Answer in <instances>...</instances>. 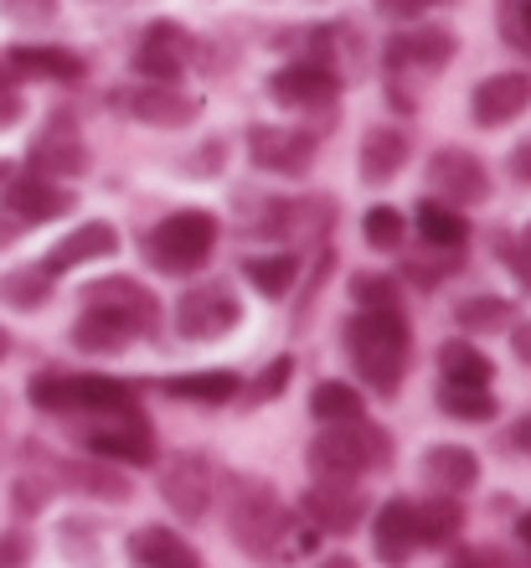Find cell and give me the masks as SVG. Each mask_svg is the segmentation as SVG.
Instances as JSON below:
<instances>
[{"label": "cell", "mask_w": 531, "mask_h": 568, "mask_svg": "<svg viewBox=\"0 0 531 568\" xmlns=\"http://www.w3.org/2000/svg\"><path fill=\"white\" fill-rule=\"evenodd\" d=\"M268 93L289 109H330L340 99V78L330 73V62H289L284 73H274Z\"/></svg>", "instance_id": "15"}, {"label": "cell", "mask_w": 531, "mask_h": 568, "mask_svg": "<svg viewBox=\"0 0 531 568\" xmlns=\"http://www.w3.org/2000/svg\"><path fill=\"white\" fill-rule=\"evenodd\" d=\"M16 233H21V223H16V217H6V212H0V248H6V243H16Z\"/></svg>", "instance_id": "50"}, {"label": "cell", "mask_w": 531, "mask_h": 568, "mask_svg": "<svg viewBox=\"0 0 531 568\" xmlns=\"http://www.w3.org/2000/svg\"><path fill=\"white\" fill-rule=\"evenodd\" d=\"M310 414L320 424H351V419H361V393L351 383H320L310 393Z\"/></svg>", "instance_id": "32"}, {"label": "cell", "mask_w": 531, "mask_h": 568, "mask_svg": "<svg viewBox=\"0 0 531 568\" xmlns=\"http://www.w3.org/2000/svg\"><path fill=\"white\" fill-rule=\"evenodd\" d=\"M299 511L310 517V532H356V523L367 517V491L356 480L320 476L310 491L299 496Z\"/></svg>", "instance_id": "8"}, {"label": "cell", "mask_w": 531, "mask_h": 568, "mask_svg": "<svg viewBox=\"0 0 531 568\" xmlns=\"http://www.w3.org/2000/svg\"><path fill=\"white\" fill-rule=\"evenodd\" d=\"M289 377H295V362L289 357H274L264 367V373L248 383V408H258V404H268V398H279L284 388H289Z\"/></svg>", "instance_id": "39"}, {"label": "cell", "mask_w": 531, "mask_h": 568, "mask_svg": "<svg viewBox=\"0 0 531 568\" xmlns=\"http://www.w3.org/2000/svg\"><path fill=\"white\" fill-rule=\"evenodd\" d=\"M6 62H11L21 78H47V83H78V78L89 73L83 58L68 52V47H11Z\"/></svg>", "instance_id": "26"}, {"label": "cell", "mask_w": 531, "mask_h": 568, "mask_svg": "<svg viewBox=\"0 0 531 568\" xmlns=\"http://www.w3.org/2000/svg\"><path fill=\"white\" fill-rule=\"evenodd\" d=\"M130 558L134 568H202V554L171 527H134Z\"/></svg>", "instance_id": "19"}, {"label": "cell", "mask_w": 531, "mask_h": 568, "mask_svg": "<svg viewBox=\"0 0 531 568\" xmlns=\"http://www.w3.org/2000/svg\"><path fill=\"white\" fill-rule=\"evenodd\" d=\"M0 11L11 16L16 27L37 31V27H52V16H58V0H0Z\"/></svg>", "instance_id": "40"}, {"label": "cell", "mask_w": 531, "mask_h": 568, "mask_svg": "<svg viewBox=\"0 0 531 568\" xmlns=\"http://www.w3.org/2000/svg\"><path fill=\"white\" fill-rule=\"evenodd\" d=\"M6 181H11V165H6V161H0V186H6Z\"/></svg>", "instance_id": "55"}, {"label": "cell", "mask_w": 531, "mask_h": 568, "mask_svg": "<svg viewBox=\"0 0 531 568\" xmlns=\"http://www.w3.org/2000/svg\"><path fill=\"white\" fill-rule=\"evenodd\" d=\"M511 165H517V176H521V181H531V145H527V150H517V161H511Z\"/></svg>", "instance_id": "51"}, {"label": "cell", "mask_w": 531, "mask_h": 568, "mask_svg": "<svg viewBox=\"0 0 531 568\" xmlns=\"http://www.w3.org/2000/svg\"><path fill=\"white\" fill-rule=\"evenodd\" d=\"M320 568H356V564H351V558H340V554H330Z\"/></svg>", "instance_id": "53"}, {"label": "cell", "mask_w": 531, "mask_h": 568, "mask_svg": "<svg viewBox=\"0 0 531 568\" xmlns=\"http://www.w3.org/2000/svg\"><path fill=\"white\" fill-rule=\"evenodd\" d=\"M119 248V233L109 223H83L73 227L62 243H52V254L42 258V274H68L78 264H93V258H109Z\"/></svg>", "instance_id": "18"}, {"label": "cell", "mask_w": 531, "mask_h": 568, "mask_svg": "<svg viewBox=\"0 0 531 568\" xmlns=\"http://www.w3.org/2000/svg\"><path fill=\"white\" fill-rule=\"evenodd\" d=\"M511 346H517V357H521V362H531V321H521V331L511 336Z\"/></svg>", "instance_id": "49"}, {"label": "cell", "mask_w": 531, "mask_h": 568, "mask_svg": "<svg viewBox=\"0 0 531 568\" xmlns=\"http://www.w3.org/2000/svg\"><path fill=\"white\" fill-rule=\"evenodd\" d=\"M413 517H418V548H443V542H455L459 527H464V507H459L455 496H433L423 507L413 501Z\"/></svg>", "instance_id": "28"}, {"label": "cell", "mask_w": 531, "mask_h": 568, "mask_svg": "<svg viewBox=\"0 0 531 568\" xmlns=\"http://www.w3.org/2000/svg\"><path fill=\"white\" fill-rule=\"evenodd\" d=\"M68 480H78L83 491H93V496H104V501H130L134 496V486L124 476H114L109 465H68Z\"/></svg>", "instance_id": "36"}, {"label": "cell", "mask_w": 531, "mask_h": 568, "mask_svg": "<svg viewBox=\"0 0 531 568\" xmlns=\"http://www.w3.org/2000/svg\"><path fill=\"white\" fill-rule=\"evenodd\" d=\"M506 445H511V449H531V419H521L517 429L506 434Z\"/></svg>", "instance_id": "48"}, {"label": "cell", "mask_w": 531, "mask_h": 568, "mask_svg": "<svg viewBox=\"0 0 531 568\" xmlns=\"http://www.w3.org/2000/svg\"><path fill=\"white\" fill-rule=\"evenodd\" d=\"M186 58H192L186 27H176V21H150L140 47H134V73L145 78V83H171V78L186 68Z\"/></svg>", "instance_id": "11"}, {"label": "cell", "mask_w": 531, "mask_h": 568, "mask_svg": "<svg viewBox=\"0 0 531 568\" xmlns=\"http://www.w3.org/2000/svg\"><path fill=\"white\" fill-rule=\"evenodd\" d=\"M227 532L248 558L258 564H284V558L305 554L315 542L310 527H299L289 517L279 496L268 491L258 476H237L233 491H227Z\"/></svg>", "instance_id": "1"}, {"label": "cell", "mask_w": 531, "mask_h": 568, "mask_svg": "<svg viewBox=\"0 0 531 568\" xmlns=\"http://www.w3.org/2000/svg\"><path fill=\"white\" fill-rule=\"evenodd\" d=\"M531 104V73H490L480 89L470 93V120L486 130H501Z\"/></svg>", "instance_id": "14"}, {"label": "cell", "mask_w": 531, "mask_h": 568, "mask_svg": "<svg viewBox=\"0 0 531 568\" xmlns=\"http://www.w3.org/2000/svg\"><path fill=\"white\" fill-rule=\"evenodd\" d=\"M130 408H140L130 383L104 377V373L68 377V414H130Z\"/></svg>", "instance_id": "20"}, {"label": "cell", "mask_w": 531, "mask_h": 568, "mask_svg": "<svg viewBox=\"0 0 531 568\" xmlns=\"http://www.w3.org/2000/svg\"><path fill=\"white\" fill-rule=\"evenodd\" d=\"M455 52H459L455 31L413 27V31H398V37L387 42V68H392V73H439Z\"/></svg>", "instance_id": "13"}, {"label": "cell", "mask_w": 531, "mask_h": 568, "mask_svg": "<svg viewBox=\"0 0 531 568\" xmlns=\"http://www.w3.org/2000/svg\"><path fill=\"white\" fill-rule=\"evenodd\" d=\"M161 393L186 398V404H233L237 377L233 373H186V377H161Z\"/></svg>", "instance_id": "29"}, {"label": "cell", "mask_w": 531, "mask_h": 568, "mask_svg": "<svg viewBox=\"0 0 531 568\" xmlns=\"http://www.w3.org/2000/svg\"><path fill=\"white\" fill-rule=\"evenodd\" d=\"M16 114H21V93H16L11 78L0 73V130H6V124H16Z\"/></svg>", "instance_id": "46"}, {"label": "cell", "mask_w": 531, "mask_h": 568, "mask_svg": "<svg viewBox=\"0 0 531 568\" xmlns=\"http://www.w3.org/2000/svg\"><path fill=\"white\" fill-rule=\"evenodd\" d=\"M62 554H73V558H93L89 523H62Z\"/></svg>", "instance_id": "44"}, {"label": "cell", "mask_w": 531, "mask_h": 568, "mask_svg": "<svg viewBox=\"0 0 531 568\" xmlns=\"http://www.w3.org/2000/svg\"><path fill=\"white\" fill-rule=\"evenodd\" d=\"M93 460H119V465H150L155 460V429L140 408L130 414H99V424L83 429Z\"/></svg>", "instance_id": "5"}, {"label": "cell", "mask_w": 531, "mask_h": 568, "mask_svg": "<svg viewBox=\"0 0 531 568\" xmlns=\"http://www.w3.org/2000/svg\"><path fill=\"white\" fill-rule=\"evenodd\" d=\"M83 305H104V311H124L130 321H140V331L155 326V295L140 280L119 274V280H99L83 290Z\"/></svg>", "instance_id": "23"}, {"label": "cell", "mask_w": 531, "mask_h": 568, "mask_svg": "<svg viewBox=\"0 0 531 568\" xmlns=\"http://www.w3.org/2000/svg\"><path fill=\"white\" fill-rule=\"evenodd\" d=\"M418 233H423L433 248H459V243L470 239V223H464L455 207H443V202L428 196L423 207H418Z\"/></svg>", "instance_id": "31"}, {"label": "cell", "mask_w": 531, "mask_h": 568, "mask_svg": "<svg viewBox=\"0 0 531 568\" xmlns=\"http://www.w3.org/2000/svg\"><path fill=\"white\" fill-rule=\"evenodd\" d=\"M237 321H243V305H237V295L217 280L186 290L176 305V331L186 342H217V336H227V331L237 326Z\"/></svg>", "instance_id": "6"}, {"label": "cell", "mask_w": 531, "mask_h": 568, "mask_svg": "<svg viewBox=\"0 0 531 568\" xmlns=\"http://www.w3.org/2000/svg\"><path fill=\"white\" fill-rule=\"evenodd\" d=\"M295 274H299L295 254H258V258L243 264V280H248L258 295H268V300L289 295V290H295Z\"/></svg>", "instance_id": "30"}, {"label": "cell", "mask_w": 531, "mask_h": 568, "mask_svg": "<svg viewBox=\"0 0 531 568\" xmlns=\"http://www.w3.org/2000/svg\"><path fill=\"white\" fill-rule=\"evenodd\" d=\"M423 480L443 496H459L480 480V460H474V449H464V445H433L423 455Z\"/></svg>", "instance_id": "24"}, {"label": "cell", "mask_w": 531, "mask_h": 568, "mask_svg": "<svg viewBox=\"0 0 531 568\" xmlns=\"http://www.w3.org/2000/svg\"><path fill=\"white\" fill-rule=\"evenodd\" d=\"M140 336V321H130L124 311H104V305H83V321L73 326L78 352H124Z\"/></svg>", "instance_id": "22"}, {"label": "cell", "mask_w": 531, "mask_h": 568, "mask_svg": "<svg viewBox=\"0 0 531 568\" xmlns=\"http://www.w3.org/2000/svg\"><path fill=\"white\" fill-rule=\"evenodd\" d=\"M455 321L464 331H501L506 321H511V300L501 295H470L455 305Z\"/></svg>", "instance_id": "34"}, {"label": "cell", "mask_w": 531, "mask_h": 568, "mask_svg": "<svg viewBox=\"0 0 531 568\" xmlns=\"http://www.w3.org/2000/svg\"><path fill=\"white\" fill-rule=\"evenodd\" d=\"M371 548H377V558H382L387 568H402L408 558L418 554L413 501L392 496V501H382V507H377V517H371Z\"/></svg>", "instance_id": "16"}, {"label": "cell", "mask_w": 531, "mask_h": 568, "mask_svg": "<svg viewBox=\"0 0 531 568\" xmlns=\"http://www.w3.org/2000/svg\"><path fill=\"white\" fill-rule=\"evenodd\" d=\"M212 465L202 460V455H171V460L161 465V496L165 507L176 511V517H202V511L212 507Z\"/></svg>", "instance_id": "10"}, {"label": "cell", "mask_w": 531, "mask_h": 568, "mask_svg": "<svg viewBox=\"0 0 531 568\" xmlns=\"http://www.w3.org/2000/svg\"><path fill=\"white\" fill-rule=\"evenodd\" d=\"M527 243H531V227H527Z\"/></svg>", "instance_id": "56"}, {"label": "cell", "mask_w": 531, "mask_h": 568, "mask_svg": "<svg viewBox=\"0 0 531 568\" xmlns=\"http://www.w3.org/2000/svg\"><path fill=\"white\" fill-rule=\"evenodd\" d=\"M6 217H16L21 227H37V223H52L62 212H73L78 196L62 186V181H47V176H16L6 181Z\"/></svg>", "instance_id": "12"}, {"label": "cell", "mask_w": 531, "mask_h": 568, "mask_svg": "<svg viewBox=\"0 0 531 568\" xmlns=\"http://www.w3.org/2000/svg\"><path fill=\"white\" fill-rule=\"evenodd\" d=\"M248 155L258 171H274V176H305L315 165V140L305 130H289V124H253L248 130Z\"/></svg>", "instance_id": "9"}, {"label": "cell", "mask_w": 531, "mask_h": 568, "mask_svg": "<svg viewBox=\"0 0 531 568\" xmlns=\"http://www.w3.org/2000/svg\"><path fill=\"white\" fill-rule=\"evenodd\" d=\"M428 186L439 192L443 207H474V202L490 196V171L470 150L443 145V150H433V161H428Z\"/></svg>", "instance_id": "7"}, {"label": "cell", "mask_w": 531, "mask_h": 568, "mask_svg": "<svg viewBox=\"0 0 531 568\" xmlns=\"http://www.w3.org/2000/svg\"><path fill=\"white\" fill-rule=\"evenodd\" d=\"M351 305L356 311H402L398 300V280H387V274H356L351 280Z\"/></svg>", "instance_id": "35"}, {"label": "cell", "mask_w": 531, "mask_h": 568, "mask_svg": "<svg viewBox=\"0 0 531 568\" xmlns=\"http://www.w3.org/2000/svg\"><path fill=\"white\" fill-rule=\"evenodd\" d=\"M212 248H217V217L202 207L171 212V217H161V223L150 227V239H145V258L165 274L202 270L212 258Z\"/></svg>", "instance_id": "4"}, {"label": "cell", "mask_w": 531, "mask_h": 568, "mask_svg": "<svg viewBox=\"0 0 531 568\" xmlns=\"http://www.w3.org/2000/svg\"><path fill=\"white\" fill-rule=\"evenodd\" d=\"M517 538H521V542H527V548H531V511H521V523H517Z\"/></svg>", "instance_id": "52"}, {"label": "cell", "mask_w": 531, "mask_h": 568, "mask_svg": "<svg viewBox=\"0 0 531 568\" xmlns=\"http://www.w3.org/2000/svg\"><path fill=\"white\" fill-rule=\"evenodd\" d=\"M47 290H52V284H47L42 274H6V284H0V295L11 300V305H42Z\"/></svg>", "instance_id": "41"}, {"label": "cell", "mask_w": 531, "mask_h": 568, "mask_svg": "<svg viewBox=\"0 0 531 568\" xmlns=\"http://www.w3.org/2000/svg\"><path fill=\"white\" fill-rule=\"evenodd\" d=\"M6 357H11V331L0 326V362H6Z\"/></svg>", "instance_id": "54"}, {"label": "cell", "mask_w": 531, "mask_h": 568, "mask_svg": "<svg viewBox=\"0 0 531 568\" xmlns=\"http://www.w3.org/2000/svg\"><path fill=\"white\" fill-rule=\"evenodd\" d=\"M449 568H506V554L501 548H480V542H474V548H459V554L449 558Z\"/></svg>", "instance_id": "43"}, {"label": "cell", "mask_w": 531, "mask_h": 568, "mask_svg": "<svg viewBox=\"0 0 531 568\" xmlns=\"http://www.w3.org/2000/svg\"><path fill=\"white\" fill-rule=\"evenodd\" d=\"M387 16H398V21H408V16H423V11H433L439 0H377Z\"/></svg>", "instance_id": "47"}, {"label": "cell", "mask_w": 531, "mask_h": 568, "mask_svg": "<svg viewBox=\"0 0 531 568\" xmlns=\"http://www.w3.org/2000/svg\"><path fill=\"white\" fill-rule=\"evenodd\" d=\"M496 21H501L506 47L531 52V0H501V6H496Z\"/></svg>", "instance_id": "38"}, {"label": "cell", "mask_w": 531, "mask_h": 568, "mask_svg": "<svg viewBox=\"0 0 531 568\" xmlns=\"http://www.w3.org/2000/svg\"><path fill=\"white\" fill-rule=\"evenodd\" d=\"M439 408L449 414V419H459V424H486V419L501 414V404H496V393L490 388H443Z\"/></svg>", "instance_id": "33"}, {"label": "cell", "mask_w": 531, "mask_h": 568, "mask_svg": "<svg viewBox=\"0 0 531 568\" xmlns=\"http://www.w3.org/2000/svg\"><path fill=\"white\" fill-rule=\"evenodd\" d=\"M346 357L356 362V373L371 393H398L402 373H408V352H413V331L402 321V311H356L340 331Z\"/></svg>", "instance_id": "2"}, {"label": "cell", "mask_w": 531, "mask_h": 568, "mask_svg": "<svg viewBox=\"0 0 531 568\" xmlns=\"http://www.w3.org/2000/svg\"><path fill=\"white\" fill-rule=\"evenodd\" d=\"M361 233H367V243L377 254H392L402 243V212L398 207H371L367 217H361Z\"/></svg>", "instance_id": "37"}, {"label": "cell", "mask_w": 531, "mask_h": 568, "mask_svg": "<svg viewBox=\"0 0 531 568\" xmlns=\"http://www.w3.org/2000/svg\"><path fill=\"white\" fill-rule=\"evenodd\" d=\"M31 564V538L27 532H0V568H27Z\"/></svg>", "instance_id": "42"}, {"label": "cell", "mask_w": 531, "mask_h": 568, "mask_svg": "<svg viewBox=\"0 0 531 568\" xmlns=\"http://www.w3.org/2000/svg\"><path fill=\"white\" fill-rule=\"evenodd\" d=\"M89 171V150H83V140L68 130V124H52L37 145H31V176H83Z\"/></svg>", "instance_id": "21"}, {"label": "cell", "mask_w": 531, "mask_h": 568, "mask_svg": "<svg viewBox=\"0 0 531 568\" xmlns=\"http://www.w3.org/2000/svg\"><path fill=\"white\" fill-rule=\"evenodd\" d=\"M439 377H443V388H490L496 367H490V357L480 352V346L443 342L439 346Z\"/></svg>", "instance_id": "27"}, {"label": "cell", "mask_w": 531, "mask_h": 568, "mask_svg": "<svg viewBox=\"0 0 531 568\" xmlns=\"http://www.w3.org/2000/svg\"><path fill=\"white\" fill-rule=\"evenodd\" d=\"M119 104L130 109L140 124H155V130H181V124H192V114H196L192 99L181 89H171V83H140V89L119 93Z\"/></svg>", "instance_id": "17"}, {"label": "cell", "mask_w": 531, "mask_h": 568, "mask_svg": "<svg viewBox=\"0 0 531 568\" xmlns=\"http://www.w3.org/2000/svg\"><path fill=\"white\" fill-rule=\"evenodd\" d=\"M506 264H511V274H517V284L521 290H527L531 295V243L521 239V243H511V248H506Z\"/></svg>", "instance_id": "45"}, {"label": "cell", "mask_w": 531, "mask_h": 568, "mask_svg": "<svg viewBox=\"0 0 531 568\" xmlns=\"http://www.w3.org/2000/svg\"><path fill=\"white\" fill-rule=\"evenodd\" d=\"M387 434L367 419H351V424H330L310 439V470L315 476H330V480H361L371 470L387 465Z\"/></svg>", "instance_id": "3"}, {"label": "cell", "mask_w": 531, "mask_h": 568, "mask_svg": "<svg viewBox=\"0 0 531 568\" xmlns=\"http://www.w3.org/2000/svg\"><path fill=\"white\" fill-rule=\"evenodd\" d=\"M356 165H361V181H367V186H387V181L408 165V135L392 130V124L367 130V140H361V161Z\"/></svg>", "instance_id": "25"}]
</instances>
